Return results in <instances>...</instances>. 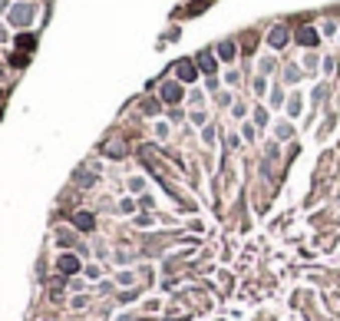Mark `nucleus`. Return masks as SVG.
I'll use <instances>...</instances> for the list:
<instances>
[{"label": "nucleus", "instance_id": "nucleus-1", "mask_svg": "<svg viewBox=\"0 0 340 321\" xmlns=\"http://www.w3.org/2000/svg\"><path fill=\"white\" fill-rule=\"evenodd\" d=\"M60 262H63V272H76V258L73 255H63Z\"/></svg>", "mask_w": 340, "mask_h": 321}]
</instances>
